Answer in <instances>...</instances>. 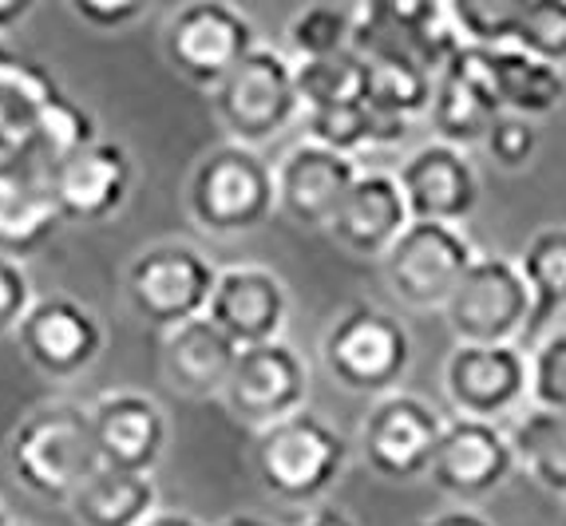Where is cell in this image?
<instances>
[{
    "label": "cell",
    "instance_id": "1",
    "mask_svg": "<svg viewBox=\"0 0 566 526\" xmlns=\"http://www.w3.org/2000/svg\"><path fill=\"white\" fill-rule=\"evenodd\" d=\"M99 463L92 412L72 400H48L24 412L9 435V471L24 491L48 503H72Z\"/></svg>",
    "mask_w": 566,
    "mask_h": 526
},
{
    "label": "cell",
    "instance_id": "2",
    "mask_svg": "<svg viewBox=\"0 0 566 526\" xmlns=\"http://www.w3.org/2000/svg\"><path fill=\"white\" fill-rule=\"evenodd\" d=\"M345 463H349L345 435L310 408L254 432V443H250V467H254L258 487L274 503L297 511L322 503L345 475Z\"/></svg>",
    "mask_w": 566,
    "mask_h": 526
},
{
    "label": "cell",
    "instance_id": "3",
    "mask_svg": "<svg viewBox=\"0 0 566 526\" xmlns=\"http://www.w3.org/2000/svg\"><path fill=\"white\" fill-rule=\"evenodd\" d=\"M190 222L214 238L262 230L277 214L274 162L242 143H218L195 162L187 182Z\"/></svg>",
    "mask_w": 566,
    "mask_h": 526
},
{
    "label": "cell",
    "instance_id": "4",
    "mask_svg": "<svg viewBox=\"0 0 566 526\" xmlns=\"http://www.w3.org/2000/svg\"><path fill=\"white\" fill-rule=\"evenodd\" d=\"M322 365L345 392L385 400L412 368V337L400 317L357 301L329 320L322 337Z\"/></svg>",
    "mask_w": 566,
    "mask_h": 526
},
{
    "label": "cell",
    "instance_id": "5",
    "mask_svg": "<svg viewBox=\"0 0 566 526\" xmlns=\"http://www.w3.org/2000/svg\"><path fill=\"white\" fill-rule=\"evenodd\" d=\"M210 107H214L218 127L227 132V143H242V147L258 150L262 143L277 139L302 115L297 72H293L290 52L258 44L210 92Z\"/></svg>",
    "mask_w": 566,
    "mask_h": 526
},
{
    "label": "cell",
    "instance_id": "6",
    "mask_svg": "<svg viewBox=\"0 0 566 526\" xmlns=\"http://www.w3.org/2000/svg\"><path fill=\"white\" fill-rule=\"evenodd\" d=\"M258 48L254 20L227 0L182 4L163 24V56L170 72L199 92H214Z\"/></svg>",
    "mask_w": 566,
    "mask_h": 526
},
{
    "label": "cell",
    "instance_id": "7",
    "mask_svg": "<svg viewBox=\"0 0 566 526\" xmlns=\"http://www.w3.org/2000/svg\"><path fill=\"white\" fill-rule=\"evenodd\" d=\"M214 285L218 270L210 265V257L187 242L143 245L123 273V290H127L132 309L159 333L207 317Z\"/></svg>",
    "mask_w": 566,
    "mask_h": 526
},
{
    "label": "cell",
    "instance_id": "8",
    "mask_svg": "<svg viewBox=\"0 0 566 526\" xmlns=\"http://www.w3.org/2000/svg\"><path fill=\"white\" fill-rule=\"evenodd\" d=\"M455 345H523L531 325V290L520 262L480 254L444 305Z\"/></svg>",
    "mask_w": 566,
    "mask_h": 526
},
{
    "label": "cell",
    "instance_id": "9",
    "mask_svg": "<svg viewBox=\"0 0 566 526\" xmlns=\"http://www.w3.org/2000/svg\"><path fill=\"white\" fill-rule=\"evenodd\" d=\"M475 245L463 225L412 222L380 262L388 290L412 309H444L468 270L475 265Z\"/></svg>",
    "mask_w": 566,
    "mask_h": 526
},
{
    "label": "cell",
    "instance_id": "10",
    "mask_svg": "<svg viewBox=\"0 0 566 526\" xmlns=\"http://www.w3.org/2000/svg\"><path fill=\"white\" fill-rule=\"evenodd\" d=\"M444 423L448 420L428 400L392 392L360 420V455L368 471L388 483L424 480L432 471L436 448L444 440Z\"/></svg>",
    "mask_w": 566,
    "mask_h": 526
},
{
    "label": "cell",
    "instance_id": "11",
    "mask_svg": "<svg viewBox=\"0 0 566 526\" xmlns=\"http://www.w3.org/2000/svg\"><path fill=\"white\" fill-rule=\"evenodd\" d=\"M455 415L503 423L531 404V353L523 345H455L444 365Z\"/></svg>",
    "mask_w": 566,
    "mask_h": 526
},
{
    "label": "cell",
    "instance_id": "12",
    "mask_svg": "<svg viewBox=\"0 0 566 526\" xmlns=\"http://www.w3.org/2000/svg\"><path fill=\"white\" fill-rule=\"evenodd\" d=\"M305 400H310V365L285 340L242 348L222 392L227 412L254 432L305 412Z\"/></svg>",
    "mask_w": 566,
    "mask_h": 526
},
{
    "label": "cell",
    "instance_id": "13",
    "mask_svg": "<svg viewBox=\"0 0 566 526\" xmlns=\"http://www.w3.org/2000/svg\"><path fill=\"white\" fill-rule=\"evenodd\" d=\"M20 353L48 380H76L104 353V325L84 301L52 293L36 297L17 329Z\"/></svg>",
    "mask_w": 566,
    "mask_h": 526
},
{
    "label": "cell",
    "instance_id": "14",
    "mask_svg": "<svg viewBox=\"0 0 566 526\" xmlns=\"http://www.w3.org/2000/svg\"><path fill=\"white\" fill-rule=\"evenodd\" d=\"M357 179V159L302 139L274 162L277 218H285L297 230H325L329 234L333 218H337L340 202L349 198Z\"/></svg>",
    "mask_w": 566,
    "mask_h": 526
},
{
    "label": "cell",
    "instance_id": "15",
    "mask_svg": "<svg viewBox=\"0 0 566 526\" xmlns=\"http://www.w3.org/2000/svg\"><path fill=\"white\" fill-rule=\"evenodd\" d=\"M428 475H432L436 491H444L448 498H455L463 507L495 495L515 475V451H511L507 428L452 415L444 423V440L436 448Z\"/></svg>",
    "mask_w": 566,
    "mask_h": 526
},
{
    "label": "cell",
    "instance_id": "16",
    "mask_svg": "<svg viewBox=\"0 0 566 526\" xmlns=\"http://www.w3.org/2000/svg\"><path fill=\"white\" fill-rule=\"evenodd\" d=\"M412 222L460 225L480 207V175H475L468 150L448 143H424L412 150L397 170Z\"/></svg>",
    "mask_w": 566,
    "mask_h": 526
},
{
    "label": "cell",
    "instance_id": "17",
    "mask_svg": "<svg viewBox=\"0 0 566 526\" xmlns=\"http://www.w3.org/2000/svg\"><path fill=\"white\" fill-rule=\"evenodd\" d=\"M207 317L227 333L238 348H258L282 340L290 317V293L274 270L262 265H230L218 270Z\"/></svg>",
    "mask_w": 566,
    "mask_h": 526
},
{
    "label": "cell",
    "instance_id": "18",
    "mask_svg": "<svg viewBox=\"0 0 566 526\" xmlns=\"http://www.w3.org/2000/svg\"><path fill=\"white\" fill-rule=\"evenodd\" d=\"M132 187H135L132 150L112 139H95L92 147H84L80 155H72V159L52 170V190H56L64 222H84V225L107 222V218L127 207Z\"/></svg>",
    "mask_w": 566,
    "mask_h": 526
},
{
    "label": "cell",
    "instance_id": "19",
    "mask_svg": "<svg viewBox=\"0 0 566 526\" xmlns=\"http://www.w3.org/2000/svg\"><path fill=\"white\" fill-rule=\"evenodd\" d=\"M92 435L99 463L112 471H132V475H151L155 463L167 451V415L147 392H104L92 408Z\"/></svg>",
    "mask_w": 566,
    "mask_h": 526
},
{
    "label": "cell",
    "instance_id": "20",
    "mask_svg": "<svg viewBox=\"0 0 566 526\" xmlns=\"http://www.w3.org/2000/svg\"><path fill=\"white\" fill-rule=\"evenodd\" d=\"M408 225H412V214H408L397 175L360 170V179L353 182L349 198L340 202L337 218H333L329 238L345 254L385 262V254L400 242Z\"/></svg>",
    "mask_w": 566,
    "mask_h": 526
},
{
    "label": "cell",
    "instance_id": "21",
    "mask_svg": "<svg viewBox=\"0 0 566 526\" xmlns=\"http://www.w3.org/2000/svg\"><path fill=\"white\" fill-rule=\"evenodd\" d=\"M60 225L64 214L52 190V170L32 159L0 162V254L24 262L56 238Z\"/></svg>",
    "mask_w": 566,
    "mask_h": 526
},
{
    "label": "cell",
    "instance_id": "22",
    "mask_svg": "<svg viewBox=\"0 0 566 526\" xmlns=\"http://www.w3.org/2000/svg\"><path fill=\"white\" fill-rule=\"evenodd\" d=\"M242 348L210 317H195L179 329L159 333V360L170 388L190 400H214L227 392Z\"/></svg>",
    "mask_w": 566,
    "mask_h": 526
},
{
    "label": "cell",
    "instance_id": "23",
    "mask_svg": "<svg viewBox=\"0 0 566 526\" xmlns=\"http://www.w3.org/2000/svg\"><path fill=\"white\" fill-rule=\"evenodd\" d=\"M76 526H147L159 515V487L151 475L99 467L67 503Z\"/></svg>",
    "mask_w": 566,
    "mask_h": 526
},
{
    "label": "cell",
    "instance_id": "24",
    "mask_svg": "<svg viewBox=\"0 0 566 526\" xmlns=\"http://www.w3.org/2000/svg\"><path fill=\"white\" fill-rule=\"evenodd\" d=\"M56 95V75L36 60L9 56L0 64V162L20 159L29 150L32 127Z\"/></svg>",
    "mask_w": 566,
    "mask_h": 526
},
{
    "label": "cell",
    "instance_id": "25",
    "mask_svg": "<svg viewBox=\"0 0 566 526\" xmlns=\"http://www.w3.org/2000/svg\"><path fill=\"white\" fill-rule=\"evenodd\" d=\"M495 64V95L507 115L543 119L566 104V72L527 56L520 48H491Z\"/></svg>",
    "mask_w": 566,
    "mask_h": 526
},
{
    "label": "cell",
    "instance_id": "26",
    "mask_svg": "<svg viewBox=\"0 0 566 526\" xmlns=\"http://www.w3.org/2000/svg\"><path fill=\"white\" fill-rule=\"evenodd\" d=\"M520 273L531 290V325L523 337V348H531L566 313V225H547L531 238L520 254Z\"/></svg>",
    "mask_w": 566,
    "mask_h": 526
},
{
    "label": "cell",
    "instance_id": "27",
    "mask_svg": "<svg viewBox=\"0 0 566 526\" xmlns=\"http://www.w3.org/2000/svg\"><path fill=\"white\" fill-rule=\"evenodd\" d=\"M507 440L515 451V471L547 495L566 498V415L527 408L511 420Z\"/></svg>",
    "mask_w": 566,
    "mask_h": 526
},
{
    "label": "cell",
    "instance_id": "28",
    "mask_svg": "<svg viewBox=\"0 0 566 526\" xmlns=\"http://www.w3.org/2000/svg\"><path fill=\"white\" fill-rule=\"evenodd\" d=\"M500 104L480 95L475 87H468L455 75L440 72L436 75V95L432 107H428V123H432L436 143H448L455 150L480 147L488 139L491 123L500 119Z\"/></svg>",
    "mask_w": 566,
    "mask_h": 526
},
{
    "label": "cell",
    "instance_id": "29",
    "mask_svg": "<svg viewBox=\"0 0 566 526\" xmlns=\"http://www.w3.org/2000/svg\"><path fill=\"white\" fill-rule=\"evenodd\" d=\"M365 104L388 119L412 123L416 115H428L436 95V75L412 60H365Z\"/></svg>",
    "mask_w": 566,
    "mask_h": 526
},
{
    "label": "cell",
    "instance_id": "30",
    "mask_svg": "<svg viewBox=\"0 0 566 526\" xmlns=\"http://www.w3.org/2000/svg\"><path fill=\"white\" fill-rule=\"evenodd\" d=\"M95 139H99V135H95L92 112H84L76 99H67V95L60 92L56 99L40 112L36 127H32L29 150H24L20 159H32L44 170H56L60 162H67L84 147H92Z\"/></svg>",
    "mask_w": 566,
    "mask_h": 526
},
{
    "label": "cell",
    "instance_id": "31",
    "mask_svg": "<svg viewBox=\"0 0 566 526\" xmlns=\"http://www.w3.org/2000/svg\"><path fill=\"white\" fill-rule=\"evenodd\" d=\"M293 72H297L302 115L365 99L368 64L357 52H340V56H325V60H302V64H293Z\"/></svg>",
    "mask_w": 566,
    "mask_h": 526
},
{
    "label": "cell",
    "instance_id": "32",
    "mask_svg": "<svg viewBox=\"0 0 566 526\" xmlns=\"http://www.w3.org/2000/svg\"><path fill=\"white\" fill-rule=\"evenodd\" d=\"M353 32H357V9L345 4H310V9L293 12L285 24V48L290 60H325L353 52Z\"/></svg>",
    "mask_w": 566,
    "mask_h": 526
},
{
    "label": "cell",
    "instance_id": "33",
    "mask_svg": "<svg viewBox=\"0 0 566 526\" xmlns=\"http://www.w3.org/2000/svg\"><path fill=\"white\" fill-rule=\"evenodd\" d=\"M305 139L337 150V155H349V159H360L365 150H373V112L365 107V99L310 112L305 115Z\"/></svg>",
    "mask_w": 566,
    "mask_h": 526
},
{
    "label": "cell",
    "instance_id": "34",
    "mask_svg": "<svg viewBox=\"0 0 566 526\" xmlns=\"http://www.w3.org/2000/svg\"><path fill=\"white\" fill-rule=\"evenodd\" d=\"M527 0H452L463 44L475 48H515Z\"/></svg>",
    "mask_w": 566,
    "mask_h": 526
},
{
    "label": "cell",
    "instance_id": "35",
    "mask_svg": "<svg viewBox=\"0 0 566 526\" xmlns=\"http://www.w3.org/2000/svg\"><path fill=\"white\" fill-rule=\"evenodd\" d=\"M515 48L543 64H566V0H527Z\"/></svg>",
    "mask_w": 566,
    "mask_h": 526
},
{
    "label": "cell",
    "instance_id": "36",
    "mask_svg": "<svg viewBox=\"0 0 566 526\" xmlns=\"http://www.w3.org/2000/svg\"><path fill=\"white\" fill-rule=\"evenodd\" d=\"M531 408L566 415V329L531 345Z\"/></svg>",
    "mask_w": 566,
    "mask_h": 526
},
{
    "label": "cell",
    "instance_id": "37",
    "mask_svg": "<svg viewBox=\"0 0 566 526\" xmlns=\"http://www.w3.org/2000/svg\"><path fill=\"white\" fill-rule=\"evenodd\" d=\"M483 150L491 155V162L503 170H523L531 167L538 150V127L535 119H523V115H507L491 123L488 139H483Z\"/></svg>",
    "mask_w": 566,
    "mask_h": 526
},
{
    "label": "cell",
    "instance_id": "38",
    "mask_svg": "<svg viewBox=\"0 0 566 526\" xmlns=\"http://www.w3.org/2000/svg\"><path fill=\"white\" fill-rule=\"evenodd\" d=\"M32 305H36V297H32V277L24 262L0 254V337L17 333Z\"/></svg>",
    "mask_w": 566,
    "mask_h": 526
},
{
    "label": "cell",
    "instance_id": "39",
    "mask_svg": "<svg viewBox=\"0 0 566 526\" xmlns=\"http://www.w3.org/2000/svg\"><path fill=\"white\" fill-rule=\"evenodd\" d=\"M67 9H72V17L80 24H87L95 32H123L127 24L147 17V9L135 4V0H72Z\"/></svg>",
    "mask_w": 566,
    "mask_h": 526
},
{
    "label": "cell",
    "instance_id": "40",
    "mask_svg": "<svg viewBox=\"0 0 566 526\" xmlns=\"http://www.w3.org/2000/svg\"><path fill=\"white\" fill-rule=\"evenodd\" d=\"M290 526H357L353 523L345 511H337V507H310V511H302V515L293 518Z\"/></svg>",
    "mask_w": 566,
    "mask_h": 526
},
{
    "label": "cell",
    "instance_id": "41",
    "mask_svg": "<svg viewBox=\"0 0 566 526\" xmlns=\"http://www.w3.org/2000/svg\"><path fill=\"white\" fill-rule=\"evenodd\" d=\"M32 0H0V36H9V32H17L24 20L32 17Z\"/></svg>",
    "mask_w": 566,
    "mask_h": 526
},
{
    "label": "cell",
    "instance_id": "42",
    "mask_svg": "<svg viewBox=\"0 0 566 526\" xmlns=\"http://www.w3.org/2000/svg\"><path fill=\"white\" fill-rule=\"evenodd\" d=\"M416 526H495L480 515V511H468V507H455V511H440V515L424 518V523Z\"/></svg>",
    "mask_w": 566,
    "mask_h": 526
},
{
    "label": "cell",
    "instance_id": "43",
    "mask_svg": "<svg viewBox=\"0 0 566 526\" xmlns=\"http://www.w3.org/2000/svg\"><path fill=\"white\" fill-rule=\"evenodd\" d=\"M147 526H202V523H199V518L182 515V511H159V515H155Z\"/></svg>",
    "mask_w": 566,
    "mask_h": 526
},
{
    "label": "cell",
    "instance_id": "44",
    "mask_svg": "<svg viewBox=\"0 0 566 526\" xmlns=\"http://www.w3.org/2000/svg\"><path fill=\"white\" fill-rule=\"evenodd\" d=\"M218 526H277V523H270L262 515H250V511H238V515H227Z\"/></svg>",
    "mask_w": 566,
    "mask_h": 526
},
{
    "label": "cell",
    "instance_id": "45",
    "mask_svg": "<svg viewBox=\"0 0 566 526\" xmlns=\"http://www.w3.org/2000/svg\"><path fill=\"white\" fill-rule=\"evenodd\" d=\"M0 526H12V523H9V515H4V503H0Z\"/></svg>",
    "mask_w": 566,
    "mask_h": 526
},
{
    "label": "cell",
    "instance_id": "46",
    "mask_svg": "<svg viewBox=\"0 0 566 526\" xmlns=\"http://www.w3.org/2000/svg\"><path fill=\"white\" fill-rule=\"evenodd\" d=\"M12 56V52H9V48H4V44H0V64H4V60H9Z\"/></svg>",
    "mask_w": 566,
    "mask_h": 526
},
{
    "label": "cell",
    "instance_id": "47",
    "mask_svg": "<svg viewBox=\"0 0 566 526\" xmlns=\"http://www.w3.org/2000/svg\"><path fill=\"white\" fill-rule=\"evenodd\" d=\"M12 526H20V523H12Z\"/></svg>",
    "mask_w": 566,
    "mask_h": 526
}]
</instances>
